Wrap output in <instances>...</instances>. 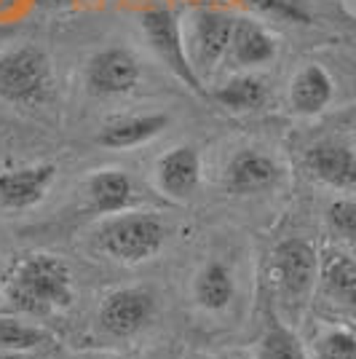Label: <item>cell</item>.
<instances>
[{
    "label": "cell",
    "mask_w": 356,
    "mask_h": 359,
    "mask_svg": "<svg viewBox=\"0 0 356 359\" xmlns=\"http://www.w3.org/2000/svg\"><path fill=\"white\" fill-rule=\"evenodd\" d=\"M6 298L25 314H48L67 309L75 298L73 273L67 263L57 255H27L16 260L14 269L6 273Z\"/></svg>",
    "instance_id": "1"
},
{
    "label": "cell",
    "mask_w": 356,
    "mask_h": 359,
    "mask_svg": "<svg viewBox=\"0 0 356 359\" xmlns=\"http://www.w3.org/2000/svg\"><path fill=\"white\" fill-rule=\"evenodd\" d=\"M166 225L153 212H126L100 231V247L118 263H142L163 250Z\"/></svg>",
    "instance_id": "2"
},
{
    "label": "cell",
    "mask_w": 356,
    "mask_h": 359,
    "mask_svg": "<svg viewBox=\"0 0 356 359\" xmlns=\"http://www.w3.org/2000/svg\"><path fill=\"white\" fill-rule=\"evenodd\" d=\"M51 91V62L38 46H19L0 54V100L38 105Z\"/></svg>",
    "instance_id": "3"
},
{
    "label": "cell",
    "mask_w": 356,
    "mask_h": 359,
    "mask_svg": "<svg viewBox=\"0 0 356 359\" xmlns=\"http://www.w3.org/2000/svg\"><path fill=\"white\" fill-rule=\"evenodd\" d=\"M139 25H142V32L148 38L153 54L177 75L188 89H193L196 94H207L204 81H201V75L196 73L193 62H191L188 41H185V32L179 27L177 14L169 11V8H150V11L142 14Z\"/></svg>",
    "instance_id": "4"
},
{
    "label": "cell",
    "mask_w": 356,
    "mask_h": 359,
    "mask_svg": "<svg viewBox=\"0 0 356 359\" xmlns=\"http://www.w3.org/2000/svg\"><path fill=\"white\" fill-rule=\"evenodd\" d=\"M142 65L129 48L110 46L97 51L86 65V86L97 97H121L137 89Z\"/></svg>",
    "instance_id": "5"
},
{
    "label": "cell",
    "mask_w": 356,
    "mask_h": 359,
    "mask_svg": "<svg viewBox=\"0 0 356 359\" xmlns=\"http://www.w3.org/2000/svg\"><path fill=\"white\" fill-rule=\"evenodd\" d=\"M233 16L220 11V8H198L193 14V30L188 51L193 62L196 73L212 70L223 60H228V48H231V35H233Z\"/></svg>",
    "instance_id": "6"
},
{
    "label": "cell",
    "mask_w": 356,
    "mask_h": 359,
    "mask_svg": "<svg viewBox=\"0 0 356 359\" xmlns=\"http://www.w3.org/2000/svg\"><path fill=\"white\" fill-rule=\"evenodd\" d=\"M57 177L54 164H32L0 172V212H22L43 201Z\"/></svg>",
    "instance_id": "7"
},
{
    "label": "cell",
    "mask_w": 356,
    "mask_h": 359,
    "mask_svg": "<svg viewBox=\"0 0 356 359\" xmlns=\"http://www.w3.org/2000/svg\"><path fill=\"white\" fill-rule=\"evenodd\" d=\"M153 316V295L145 290H116L102 300L100 325L116 338H132Z\"/></svg>",
    "instance_id": "8"
},
{
    "label": "cell",
    "mask_w": 356,
    "mask_h": 359,
    "mask_svg": "<svg viewBox=\"0 0 356 359\" xmlns=\"http://www.w3.org/2000/svg\"><path fill=\"white\" fill-rule=\"evenodd\" d=\"M273 271L289 298H303L316 282V271H319L316 250L303 239L282 241L273 252Z\"/></svg>",
    "instance_id": "9"
},
{
    "label": "cell",
    "mask_w": 356,
    "mask_h": 359,
    "mask_svg": "<svg viewBox=\"0 0 356 359\" xmlns=\"http://www.w3.org/2000/svg\"><path fill=\"white\" fill-rule=\"evenodd\" d=\"M282 177L279 164L263 150H238L225 169V188L236 196L260 194Z\"/></svg>",
    "instance_id": "10"
},
{
    "label": "cell",
    "mask_w": 356,
    "mask_h": 359,
    "mask_svg": "<svg viewBox=\"0 0 356 359\" xmlns=\"http://www.w3.org/2000/svg\"><path fill=\"white\" fill-rule=\"evenodd\" d=\"M306 169L332 188H356V153L343 142L324 140L306 150Z\"/></svg>",
    "instance_id": "11"
},
{
    "label": "cell",
    "mask_w": 356,
    "mask_h": 359,
    "mask_svg": "<svg viewBox=\"0 0 356 359\" xmlns=\"http://www.w3.org/2000/svg\"><path fill=\"white\" fill-rule=\"evenodd\" d=\"M156 180L158 188L172 198H188L196 194L201 182V156L191 145H177L169 153H163L156 164Z\"/></svg>",
    "instance_id": "12"
},
{
    "label": "cell",
    "mask_w": 356,
    "mask_h": 359,
    "mask_svg": "<svg viewBox=\"0 0 356 359\" xmlns=\"http://www.w3.org/2000/svg\"><path fill=\"white\" fill-rule=\"evenodd\" d=\"M276 38L268 32L266 25L241 16L233 22V35H231V48L228 60L238 67H263L276 57Z\"/></svg>",
    "instance_id": "13"
},
{
    "label": "cell",
    "mask_w": 356,
    "mask_h": 359,
    "mask_svg": "<svg viewBox=\"0 0 356 359\" xmlns=\"http://www.w3.org/2000/svg\"><path fill=\"white\" fill-rule=\"evenodd\" d=\"M169 123H172V118L166 113H145V116L110 121L97 135V142L107 150H129L163 135L169 129Z\"/></svg>",
    "instance_id": "14"
},
{
    "label": "cell",
    "mask_w": 356,
    "mask_h": 359,
    "mask_svg": "<svg viewBox=\"0 0 356 359\" xmlns=\"http://www.w3.org/2000/svg\"><path fill=\"white\" fill-rule=\"evenodd\" d=\"M335 94V83L322 65H306L289 83V105L297 116L322 113Z\"/></svg>",
    "instance_id": "15"
},
{
    "label": "cell",
    "mask_w": 356,
    "mask_h": 359,
    "mask_svg": "<svg viewBox=\"0 0 356 359\" xmlns=\"http://www.w3.org/2000/svg\"><path fill=\"white\" fill-rule=\"evenodd\" d=\"M91 207L102 215H118L129 210L134 201V182L121 169H102L94 172L86 182Z\"/></svg>",
    "instance_id": "16"
},
{
    "label": "cell",
    "mask_w": 356,
    "mask_h": 359,
    "mask_svg": "<svg viewBox=\"0 0 356 359\" xmlns=\"http://www.w3.org/2000/svg\"><path fill=\"white\" fill-rule=\"evenodd\" d=\"M233 276L231 271L225 266L223 260H209L204 269L198 271L196 276V285H193V295L196 303L207 311H223L231 306L233 300Z\"/></svg>",
    "instance_id": "17"
},
{
    "label": "cell",
    "mask_w": 356,
    "mask_h": 359,
    "mask_svg": "<svg viewBox=\"0 0 356 359\" xmlns=\"http://www.w3.org/2000/svg\"><path fill=\"white\" fill-rule=\"evenodd\" d=\"M212 97L223 107L233 110V113H249V110L263 107L268 89L263 78H257L252 73H238L231 81H225L220 89H214Z\"/></svg>",
    "instance_id": "18"
},
{
    "label": "cell",
    "mask_w": 356,
    "mask_h": 359,
    "mask_svg": "<svg viewBox=\"0 0 356 359\" xmlns=\"http://www.w3.org/2000/svg\"><path fill=\"white\" fill-rule=\"evenodd\" d=\"M43 344H51L46 330L25 325L14 316H0V351H32Z\"/></svg>",
    "instance_id": "19"
},
{
    "label": "cell",
    "mask_w": 356,
    "mask_h": 359,
    "mask_svg": "<svg viewBox=\"0 0 356 359\" xmlns=\"http://www.w3.org/2000/svg\"><path fill=\"white\" fill-rule=\"evenodd\" d=\"M257 359H306L297 338L284 327H271L260 341Z\"/></svg>",
    "instance_id": "20"
},
{
    "label": "cell",
    "mask_w": 356,
    "mask_h": 359,
    "mask_svg": "<svg viewBox=\"0 0 356 359\" xmlns=\"http://www.w3.org/2000/svg\"><path fill=\"white\" fill-rule=\"evenodd\" d=\"M324 279L335 295H345L356 287V260L345 255H335L324 266Z\"/></svg>",
    "instance_id": "21"
},
{
    "label": "cell",
    "mask_w": 356,
    "mask_h": 359,
    "mask_svg": "<svg viewBox=\"0 0 356 359\" xmlns=\"http://www.w3.org/2000/svg\"><path fill=\"white\" fill-rule=\"evenodd\" d=\"M319 359H356V338L345 330L327 332L316 346Z\"/></svg>",
    "instance_id": "22"
},
{
    "label": "cell",
    "mask_w": 356,
    "mask_h": 359,
    "mask_svg": "<svg viewBox=\"0 0 356 359\" xmlns=\"http://www.w3.org/2000/svg\"><path fill=\"white\" fill-rule=\"evenodd\" d=\"M327 220L332 225L335 233H341L343 239L354 241L356 244V204L354 201H332L327 210Z\"/></svg>",
    "instance_id": "23"
},
{
    "label": "cell",
    "mask_w": 356,
    "mask_h": 359,
    "mask_svg": "<svg viewBox=\"0 0 356 359\" xmlns=\"http://www.w3.org/2000/svg\"><path fill=\"white\" fill-rule=\"evenodd\" d=\"M252 8L263 11V14L279 16V19H287V22H308V14L297 6L295 0H247Z\"/></svg>",
    "instance_id": "24"
},
{
    "label": "cell",
    "mask_w": 356,
    "mask_h": 359,
    "mask_svg": "<svg viewBox=\"0 0 356 359\" xmlns=\"http://www.w3.org/2000/svg\"><path fill=\"white\" fill-rule=\"evenodd\" d=\"M14 32H16L14 25H0V43H6V41L14 35Z\"/></svg>",
    "instance_id": "25"
},
{
    "label": "cell",
    "mask_w": 356,
    "mask_h": 359,
    "mask_svg": "<svg viewBox=\"0 0 356 359\" xmlns=\"http://www.w3.org/2000/svg\"><path fill=\"white\" fill-rule=\"evenodd\" d=\"M0 359H30L25 351H0Z\"/></svg>",
    "instance_id": "26"
},
{
    "label": "cell",
    "mask_w": 356,
    "mask_h": 359,
    "mask_svg": "<svg viewBox=\"0 0 356 359\" xmlns=\"http://www.w3.org/2000/svg\"><path fill=\"white\" fill-rule=\"evenodd\" d=\"M38 3H43V6H62V3H70V0H38Z\"/></svg>",
    "instance_id": "27"
},
{
    "label": "cell",
    "mask_w": 356,
    "mask_h": 359,
    "mask_svg": "<svg viewBox=\"0 0 356 359\" xmlns=\"http://www.w3.org/2000/svg\"><path fill=\"white\" fill-rule=\"evenodd\" d=\"M73 359H110V357H102V354H83V357H73Z\"/></svg>",
    "instance_id": "28"
},
{
    "label": "cell",
    "mask_w": 356,
    "mask_h": 359,
    "mask_svg": "<svg viewBox=\"0 0 356 359\" xmlns=\"http://www.w3.org/2000/svg\"><path fill=\"white\" fill-rule=\"evenodd\" d=\"M217 359H238V357H217Z\"/></svg>",
    "instance_id": "29"
}]
</instances>
